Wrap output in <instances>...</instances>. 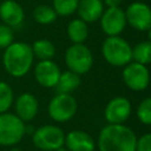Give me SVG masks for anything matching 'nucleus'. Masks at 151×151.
<instances>
[{
	"instance_id": "nucleus-1",
	"label": "nucleus",
	"mask_w": 151,
	"mask_h": 151,
	"mask_svg": "<svg viewBox=\"0 0 151 151\" xmlns=\"http://www.w3.org/2000/svg\"><path fill=\"white\" fill-rule=\"evenodd\" d=\"M136 133L124 124H107L98 136L99 151H136Z\"/></svg>"
},
{
	"instance_id": "nucleus-2",
	"label": "nucleus",
	"mask_w": 151,
	"mask_h": 151,
	"mask_svg": "<svg viewBox=\"0 0 151 151\" xmlns=\"http://www.w3.org/2000/svg\"><path fill=\"white\" fill-rule=\"evenodd\" d=\"M34 55L31 45L24 41H13L5 48L2 54V65L5 71L14 77L21 78L26 76L33 66Z\"/></svg>"
},
{
	"instance_id": "nucleus-3",
	"label": "nucleus",
	"mask_w": 151,
	"mask_h": 151,
	"mask_svg": "<svg viewBox=\"0 0 151 151\" xmlns=\"http://www.w3.org/2000/svg\"><path fill=\"white\" fill-rule=\"evenodd\" d=\"M101 53L107 64L116 67H123L132 61V47L119 35L107 37L103 42Z\"/></svg>"
},
{
	"instance_id": "nucleus-4",
	"label": "nucleus",
	"mask_w": 151,
	"mask_h": 151,
	"mask_svg": "<svg viewBox=\"0 0 151 151\" xmlns=\"http://www.w3.org/2000/svg\"><path fill=\"white\" fill-rule=\"evenodd\" d=\"M26 134V125L15 113H0V145L14 146Z\"/></svg>"
},
{
	"instance_id": "nucleus-5",
	"label": "nucleus",
	"mask_w": 151,
	"mask_h": 151,
	"mask_svg": "<svg viewBox=\"0 0 151 151\" xmlns=\"http://www.w3.org/2000/svg\"><path fill=\"white\" fill-rule=\"evenodd\" d=\"M32 142L34 146L42 151H55L64 146L65 133L57 125H42L34 130L32 134Z\"/></svg>"
},
{
	"instance_id": "nucleus-6",
	"label": "nucleus",
	"mask_w": 151,
	"mask_h": 151,
	"mask_svg": "<svg viewBox=\"0 0 151 151\" xmlns=\"http://www.w3.org/2000/svg\"><path fill=\"white\" fill-rule=\"evenodd\" d=\"M77 109V100L71 93H57L50 100L47 112L52 120L57 123H65L74 117Z\"/></svg>"
},
{
	"instance_id": "nucleus-7",
	"label": "nucleus",
	"mask_w": 151,
	"mask_h": 151,
	"mask_svg": "<svg viewBox=\"0 0 151 151\" xmlns=\"http://www.w3.org/2000/svg\"><path fill=\"white\" fill-rule=\"evenodd\" d=\"M65 63L70 71L79 76L85 74L93 65V55L84 44H72L65 52Z\"/></svg>"
},
{
	"instance_id": "nucleus-8",
	"label": "nucleus",
	"mask_w": 151,
	"mask_h": 151,
	"mask_svg": "<svg viewBox=\"0 0 151 151\" xmlns=\"http://www.w3.org/2000/svg\"><path fill=\"white\" fill-rule=\"evenodd\" d=\"M122 77L125 85L136 92L145 90L150 84V72L146 65L136 61H130L124 66Z\"/></svg>"
},
{
	"instance_id": "nucleus-9",
	"label": "nucleus",
	"mask_w": 151,
	"mask_h": 151,
	"mask_svg": "<svg viewBox=\"0 0 151 151\" xmlns=\"http://www.w3.org/2000/svg\"><path fill=\"white\" fill-rule=\"evenodd\" d=\"M124 12L126 24H129L132 28L144 32L151 27V8L145 2L134 1L130 4Z\"/></svg>"
},
{
	"instance_id": "nucleus-10",
	"label": "nucleus",
	"mask_w": 151,
	"mask_h": 151,
	"mask_svg": "<svg viewBox=\"0 0 151 151\" xmlns=\"http://www.w3.org/2000/svg\"><path fill=\"white\" fill-rule=\"evenodd\" d=\"M99 19L100 27L107 37L119 35L127 25L125 12L120 7H107Z\"/></svg>"
},
{
	"instance_id": "nucleus-11",
	"label": "nucleus",
	"mask_w": 151,
	"mask_h": 151,
	"mask_svg": "<svg viewBox=\"0 0 151 151\" xmlns=\"http://www.w3.org/2000/svg\"><path fill=\"white\" fill-rule=\"evenodd\" d=\"M131 114V103L125 97L112 98L105 110L104 116L109 124H124Z\"/></svg>"
},
{
	"instance_id": "nucleus-12",
	"label": "nucleus",
	"mask_w": 151,
	"mask_h": 151,
	"mask_svg": "<svg viewBox=\"0 0 151 151\" xmlns=\"http://www.w3.org/2000/svg\"><path fill=\"white\" fill-rule=\"evenodd\" d=\"M59 66L52 60H39V63L34 67V78L37 83L42 87H54L60 77Z\"/></svg>"
},
{
	"instance_id": "nucleus-13",
	"label": "nucleus",
	"mask_w": 151,
	"mask_h": 151,
	"mask_svg": "<svg viewBox=\"0 0 151 151\" xmlns=\"http://www.w3.org/2000/svg\"><path fill=\"white\" fill-rule=\"evenodd\" d=\"M14 113L25 123L31 122L35 118L39 110V103L35 96L28 92H24L19 94L14 99Z\"/></svg>"
},
{
	"instance_id": "nucleus-14",
	"label": "nucleus",
	"mask_w": 151,
	"mask_h": 151,
	"mask_svg": "<svg viewBox=\"0 0 151 151\" xmlns=\"http://www.w3.org/2000/svg\"><path fill=\"white\" fill-rule=\"evenodd\" d=\"M0 19L1 22L9 27H19L25 19L24 8L15 0L0 2Z\"/></svg>"
},
{
	"instance_id": "nucleus-15",
	"label": "nucleus",
	"mask_w": 151,
	"mask_h": 151,
	"mask_svg": "<svg viewBox=\"0 0 151 151\" xmlns=\"http://www.w3.org/2000/svg\"><path fill=\"white\" fill-rule=\"evenodd\" d=\"M70 151H94V140L85 131L73 130L65 136V144Z\"/></svg>"
},
{
	"instance_id": "nucleus-16",
	"label": "nucleus",
	"mask_w": 151,
	"mask_h": 151,
	"mask_svg": "<svg viewBox=\"0 0 151 151\" xmlns=\"http://www.w3.org/2000/svg\"><path fill=\"white\" fill-rule=\"evenodd\" d=\"M77 12L86 24L97 21L104 12L103 0H79Z\"/></svg>"
},
{
	"instance_id": "nucleus-17",
	"label": "nucleus",
	"mask_w": 151,
	"mask_h": 151,
	"mask_svg": "<svg viewBox=\"0 0 151 151\" xmlns=\"http://www.w3.org/2000/svg\"><path fill=\"white\" fill-rule=\"evenodd\" d=\"M88 35L87 24L79 19H73L67 25V37L73 44H83Z\"/></svg>"
},
{
	"instance_id": "nucleus-18",
	"label": "nucleus",
	"mask_w": 151,
	"mask_h": 151,
	"mask_svg": "<svg viewBox=\"0 0 151 151\" xmlns=\"http://www.w3.org/2000/svg\"><path fill=\"white\" fill-rule=\"evenodd\" d=\"M80 85V77L79 74L72 71H65L60 73L55 87L57 93H71Z\"/></svg>"
},
{
	"instance_id": "nucleus-19",
	"label": "nucleus",
	"mask_w": 151,
	"mask_h": 151,
	"mask_svg": "<svg viewBox=\"0 0 151 151\" xmlns=\"http://www.w3.org/2000/svg\"><path fill=\"white\" fill-rule=\"evenodd\" d=\"M31 47L34 58H38L39 60L52 59L55 54V46L48 39H38L31 45Z\"/></svg>"
},
{
	"instance_id": "nucleus-20",
	"label": "nucleus",
	"mask_w": 151,
	"mask_h": 151,
	"mask_svg": "<svg viewBox=\"0 0 151 151\" xmlns=\"http://www.w3.org/2000/svg\"><path fill=\"white\" fill-rule=\"evenodd\" d=\"M132 60L136 63L149 65L151 64V41H139L132 48Z\"/></svg>"
},
{
	"instance_id": "nucleus-21",
	"label": "nucleus",
	"mask_w": 151,
	"mask_h": 151,
	"mask_svg": "<svg viewBox=\"0 0 151 151\" xmlns=\"http://www.w3.org/2000/svg\"><path fill=\"white\" fill-rule=\"evenodd\" d=\"M57 17L54 8L47 5H39L33 9V19L40 25H50L55 21Z\"/></svg>"
},
{
	"instance_id": "nucleus-22",
	"label": "nucleus",
	"mask_w": 151,
	"mask_h": 151,
	"mask_svg": "<svg viewBox=\"0 0 151 151\" xmlns=\"http://www.w3.org/2000/svg\"><path fill=\"white\" fill-rule=\"evenodd\" d=\"M14 103V92L12 87L0 80V113L9 111V109L13 106Z\"/></svg>"
},
{
	"instance_id": "nucleus-23",
	"label": "nucleus",
	"mask_w": 151,
	"mask_h": 151,
	"mask_svg": "<svg viewBox=\"0 0 151 151\" xmlns=\"http://www.w3.org/2000/svg\"><path fill=\"white\" fill-rule=\"evenodd\" d=\"M79 0H52V7L60 17H68L78 8Z\"/></svg>"
},
{
	"instance_id": "nucleus-24",
	"label": "nucleus",
	"mask_w": 151,
	"mask_h": 151,
	"mask_svg": "<svg viewBox=\"0 0 151 151\" xmlns=\"http://www.w3.org/2000/svg\"><path fill=\"white\" fill-rule=\"evenodd\" d=\"M136 113L142 124L151 125V97H147L139 103Z\"/></svg>"
},
{
	"instance_id": "nucleus-25",
	"label": "nucleus",
	"mask_w": 151,
	"mask_h": 151,
	"mask_svg": "<svg viewBox=\"0 0 151 151\" xmlns=\"http://www.w3.org/2000/svg\"><path fill=\"white\" fill-rule=\"evenodd\" d=\"M14 41V33L12 27L0 22V50H5Z\"/></svg>"
},
{
	"instance_id": "nucleus-26",
	"label": "nucleus",
	"mask_w": 151,
	"mask_h": 151,
	"mask_svg": "<svg viewBox=\"0 0 151 151\" xmlns=\"http://www.w3.org/2000/svg\"><path fill=\"white\" fill-rule=\"evenodd\" d=\"M136 151H151V132L137 138Z\"/></svg>"
},
{
	"instance_id": "nucleus-27",
	"label": "nucleus",
	"mask_w": 151,
	"mask_h": 151,
	"mask_svg": "<svg viewBox=\"0 0 151 151\" xmlns=\"http://www.w3.org/2000/svg\"><path fill=\"white\" fill-rule=\"evenodd\" d=\"M123 0H103V2L107 6V7H119V5L122 4Z\"/></svg>"
},
{
	"instance_id": "nucleus-28",
	"label": "nucleus",
	"mask_w": 151,
	"mask_h": 151,
	"mask_svg": "<svg viewBox=\"0 0 151 151\" xmlns=\"http://www.w3.org/2000/svg\"><path fill=\"white\" fill-rule=\"evenodd\" d=\"M55 151H70V150H68V149H67V147H66V146L64 145V146H61V147H59V149H57Z\"/></svg>"
},
{
	"instance_id": "nucleus-29",
	"label": "nucleus",
	"mask_w": 151,
	"mask_h": 151,
	"mask_svg": "<svg viewBox=\"0 0 151 151\" xmlns=\"http://www.w3.org/2000/svg\"><path fill=\"white\" fill-rule=\"evenodd\" d=\"M146 32H147V38H149V41H151V27H150V28H149Z\"/></svg>"
},
{
	"instance_id": "nucleus-30",
	"label": "nucleus",
	"mask_w": 151,
	"mask_h": 151,
	"mask_svg": "<svg viewBox=\"0 0 151 151\" xmlns=\"http://www.w3.org/2000/svg\"><path fill=\"white\" fill-rule=\"evenodd\" d=\"M0 1H9V0H0Z\"/></svg>"
}]
</instances>
